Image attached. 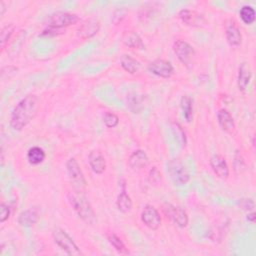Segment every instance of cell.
<instances>
[{
  "label": "cell",
  "instance_id": "cell-1",
  "mask_svg": "<svg viewBox=\"0 0 256 256\" xmlns=\"http://www.w3.org/2000/svg\"><path fill=\"white\" fill-rule=\"evenodd\" d=\"M39 109V99L36 95H27L21 99L11 113L10 125L16 131L25 128L36 116Z\"/></svg>",
  "mask_w": 256,
  "mask_h": 256
},
{
  "label": "cell",
  "instance_id": "cell-2",
  "mask_svg": "<svg viewBox=\"0 0 256 256\" xmlns=\"http://www.w3.org/2000/svg\"><path fill=\"white\" fill-rule=\"evenodd\" d=\"M70 205L73 207L78 216L87 224H94L96 221L95 212L88 199L78 191H71L67 195Z\"/></svg>",
  "mask_w": 256,
  "mask_h": 256
},
{
  "label": "cell",
  "instance_id": "cell-3",
  "mask_svg": "<svg viewBox=\"0 0 256 256\" xmlns=\"http://www.w3.org/2000/svg\"><path fill=\"white\" fill-rule=\"evenodd\" d=\"M52 237L54 242L68 255L78 256L81 255L82 252L80 251L77 244L74 240L68 235V233L60 227H56L52 231Z\"/></svg>",
  "mask_w": 256,
  "mask_h": 256
},
{
  "label": "cell",
  "instance_id": "cell-4",
  "mask_svg": "<svg viewBox=\"0 0 256 256\" xmlns=\"http://www.w3.org/2000/svg\"><path fill=\"white\" fill-rule=\"evenodd\" d=\"M80 21L78 15L70 12L59 11L51 14L46 21L47 27H51L58 30H63L65 27L74 25Z\"/></svg>",
  "mask_w": 256,
  "mask_h": 256
},
{
  "label": "cell",
  "instance_id": "cell-5",
  "mask_svg": "<svg viewBox=\"0 0 256 256\" xmlns=\"http://www.w3.org/2000/svg\"><path fill=\"white\" fill-rule=\"evenodd\" d=\"M173 51L179 61L185 66H189L192 64L193 59L195 58L196 52L192 45H190L185 40H176L173 43Z\"/></svg>",
  "mask_w": 256,
  "mask_h": 256
},
{
  "label": "cell",
  "instance_id": "cell-6",
  "mask_svg": "<svg viewBox=\"0 0 256 256\" xmlns=\"http://www.w3.org/2000/svg\"><path fill=\"white\" fill-rule=\"evenodd\" d=\"M168 172L173 183L178 186L185 185L190 179L188 170L186 169L184 164L178 159L171 160L168 163Z\"/></svg>",
  "mask_w": 256,
  "mask_h": 256
},
{
  "label": "cell",
  "instance_id": "cell-7",
  "mask_svg": "<svg viewBox=\"0 0 256 256\" xmlns=\"http://www.w3.org/2000/svg\"><path fill=\"white\" fill-rule=\"evenodd\" d=\"M163 212L166 215V217L173 221L178 227L185 228L188 225V215L186 211L181 207L172 205L170 203H165L163 205Z\"/></svg>",
  "mask_w": 256,
  "mask_h": 256
},
{
  "label": "cell",
  "instance_id": "cell-8",
  "mask_svg": "<svg viewBox=\"0 0 256 256\" xmlns=\"http://www.w3.org/2000/svg\"><path fill=\"white\" fill-rule=\"evenodd\" d=\"M66 168L73 184L79 189H84L86 187V180L77 160L75 158H70L66 163Z\"/></svg>",
  "mask_w": 256,
  "mask_h": 256
},
{
  "label": "cell",
  "instance_id": "cell-9",
  "mask_svg": "<svg viewBox=\"0 0 256 256\" xmlns=\"http://www.w3.org/2000/svg\"><path fill=\"white\" fill-rule=\"evenodd\" d=\"M225 35L228 44L231 47H238L242 43V34L238 27V24L233 18H228L224 23Z\"/></svg>",
  "mask_w": 256,
  "mask_h": 256
},
{
  "label": "cell",
  "instance_id": "cell-10",
  "mask_svg": "<svg viewBox=\"0 0 256 256\" xmlns=\"http://www.w3.org/2000/svg\"><path fill=\"white\" fill-rule=\"evenodd\" d=\"M141 220L146 227L157 230L161 225V216L158 210L152 205H146L141 212Z\"/></svg>",
  "mask_w": 256,
  "mask_h": 256
},
{
  "label": "cell",
  "instance_id": "cell-11",
  "mask_svg": "<svg viewBox=\"0 0 256 256\" xmlns=\"http://www.w3.org/2000/svg\"><path fill=\"white\" fill-rule=\"evenodd\" d=\"M148 70L161 78H170L174 73V68L169 61L164 59H155L148 65Z\"/></svg>",
  "mask_w": 256,
  "mask_h": 256
},
{
  "label": "cell",
  "instance_id": "cell-12",
  "mask_svg": "<svg viewBox=\"0 0 256 256\" xmlns=\"http://www.w3.org/2000/svg\"><path fill=\"white\" fill-rule=\"evenodd\" d=\"M99 29H100V21L97 18L90 17L81 23V25L77 29V35L80 38L86 40L96 35Z\"/></svg>",
  "mask_w": 256,
  "mask_h": 256
},
{
  "label": "cell",
  "instance_id": "cell-13",
  "mask_svg": "<svg viewBox=\"0 0 256 256\" xmlns=\"http://www.w3.org/2000/svg\"><path fill=\"white\" fill-rule=\"evenodd\" d=\"M210 165L213 172L219 178H227L229 176V167L225 158L219 154H214L210 158Z\"/></svg>",
  "mask_w": 256,
  "mask_h": 256
},
{
  "label": "cell",
  "instance_id": "cell-14",
  "mask_svg": "<svg viewBox=\"0 0 256 256\" xmlns=\"http://www.w3.org/2000/svg\"><path fill=\"white\" fill-rule=\"evenodd\" d=\"M252 78V70L247 62H243L240 64L238 68V77H237V86L239 91L244 92L251 81Z\"/></svg>",
  "mask_w": 256,
  "mask_h": 256
},
{
  "label": "cell",
  "instance_id": "cell-15",
  "mask_svg": "<svg viewBox=\"0 0 256 256\" xmlns=\"http://www.w3.org/2000/svg\"><path fill=\"white\" fill-rule=\"evenodd\" d=\"M179 17L183 23L191 27H198L204 23L203 16L194 10L182 9L179 12Z\"/></svg>",
  "mask_w": 256,
  "mask_h": 256
},
{
  "label": "cell",
  "instance_id": "cell-16",
  "mask_svg": "<svg viewBox=\"0 0 256 256\" xmlns=\"http://www.w3.org/2000/svg\"><path fill=\"white\" fill-rule=\"evenodd\" d=\"M149 164V158L145 151L138 149L135 150L128 158V165L133 170H140Z\"/></svg>",
  "mask_w": 256,
  "mask_h": 256
},
{
  "label": "cell",
  "instance_id": "cell-17",
  "mask_svg": "<svg viewBox=\"0 0 256 256\" xmlns=\"http://www.w3.org/2000/svg\"><path fill=\"white\" fill-rule=\"evenodd\" d=\"M40 219V212L36 207L29 208L20 213L18 223L24 227H31L35 225Z\"/></svg>",
  "mask_w": 256,
  "mask_h": 256
},
{
  "label": "cell",
  "instance_id": "cell-18",
  "mask_svg": "<svg viewBox=\"0 0 256 256\" xmlns=\"http://www.w3.org/2000/svg\"><path fill=\"white\" fill-rule=\"evenodd\" d=\"M122 42L125 46L137 49V50H143L145 49V44L142 41V38L139 36L138 33L134 31H126L122 35Z\"/></svg>",
  "mask_w": 256,
  "mask_h": 256
},
{
  "label": "cell",
  "instance_id": "cell-19",
  "mask_svg": "<svg viewBox=\"0 0 256 256\" xmlns=\"http://www.w3.org/2000/svg\"><path fill=\"white\" fill-rule=\"evenodd\" d=\"M89 165L96 174H102L106 169V160L99 151H92L88 156Z\"/></svg>",
  "mask_w": 256,
  "mask_h": 256
},
{
  "label": "cell",
  "instance_id": "cell-20",
  "mask_svg": "<svg viewBox=\"0 0 256 256\" xmlns=\"http://www.w3.org/2000/svg\"><path fill=\"white\" fill-rule=\"evenodd\" d=\"M217 120L218 123L220 125V127L222 128V130H224L225 132H232L235 129V122L234 119L231 115V113L227 110V109H220L217 113Z\"/></svg>",
  "mask_w": 256,
  "mask_h": 256
},
{
  "label": "cell",
  "instance_id": "cell-21",
  "mask_svg": "<svg viewBox=\"0 0 256 256\" xmlns=\"http://www.w3.org/2000/svg\"><path fill=\"white\" fill-rule=\"evenodd\" d=\"M132 205H133L132 200H131L130 196L127 194V192H126L125 182H123L122 188H121V192L117 196L116 206H117L119 211H121L123 213H127V212H129L132 209Z\"/></svg>",
  "mask_w": 256,
  "mask_h": 256
},
{
  "label": "cell",
  "instance_id": "cell-22",
  "mask_svg": "<svg viewBox=\"0 0 256 256\" xmlns=\"http://www.w3.org/2000/svg\"><path fill=\"white\" fill-rule=\"evenodd\" d=\"M120 65L126 72H128L130 74H135L139 70V67H140V63L128 54H124L121 56Z\"/></svg>",
  "mask_w": 256,
  "mask_h": 256
},
{
  "label": "cell",
  "instance_id": "cell-23",
  "mask_svg": "<svg viewBox=\"0 0 256 256\" xmlns=\"http://www.w3.org/2000/svg\"><path fill=\"white\" fill-rule=\"evenodd\" d=\"M45 157H46L45 151L38 146L31 147L27 152L28 162L32 165H38L42 163L45 160Z\"/></svg>",
  "mask_w": 256,
  "mask_h": 256
},
{
  "label": "cell",
  "instance_id": "cell-24",
  "mask_svg": "<svg viewBox=\"0 0 256 256\" xmlns=\"http://www.w3.org/2000/svg\"><path fill=\"white\" fill-rule=\"evenodd\" d=\"M180 106L183 111L185 120L190 123L193 120V99L188 95L182 96L180 100Z\"/></svg>",
  "mask_w": 256,
  "mask_h": 256
},
{
  "label": "cell",
  "instance_id": "cell-25",
  "mask_svg": "<svg viewBox=\"0 0 256 256\" xmlns=\"http://www.w3.org/2000/svg\"><path fill=\"white\" fill-rule=\"evenodd\" d=\"M108 242L114 247V249L120 254H128L129 250L126 245L123 243L120 237H118L115 233H108L106 235Z\"/></svg>",
  "mask_w": 256,
  "mask_h": 256
},
{
  "label": "cell",
  "instance_id": "cell-26",
  "mask_svg": "<svg viewBox=\"0 0 256 256\" xmlns=\"http://www.w3.org/2000/svg\"><path fill=\"white\" fill-rule=\"evenodd\" d=\"M239 15L243 23L246 25H251L252 23H254L256 19V13L254 8L248 5L242 6V8L239 11Z\"/></svg>",
  "mask_w": 256,
  "mask_h": 256
},
{
  "label": "cell",
  "instance_id": "cell-27",
  "mask_svg": "<svg viewBox=\"0 0 256 256\" xmlns=\"http://www.w3.org/2000/svg\"><path fill=\"white\" fill-rule=\"evenodd\" d=\"M15 27L13 24H8L6 26H4L1 30V51H3L10 39V37L13 34Z\"/></svg>",
  "mask_w": 256,
  "mask_h": 256
},
{
  "label": "cell",
  "instance_id": "cell-28",
  "mask_svg": "<svg viewBox=\"0 0 256 256\" xmlns=\"http://www.w3.org/2000/svg\"><path fill=\"white\" fill-rule=\"evenodd\" d=\"M233 163H234V170L237 174H240L245 170V167H246L245 161H244V158L242 157L241 153L239 152V150L235 151Z\"/></svg>",
  "mask_w": 256,
  "mask_h": 256
},
{
  "label": "cell",
  "instance_id": "cell-29",
  "mask_svg": "<svg viewBox=\"0 0 256 256\" xmlns=\"http://www.w3.org/2000/svg\"><path fill=\"white\" fill-rule=\"evenodd\" d=\"M103 122L106 127L114 128L119 124V117L113 112H106L103 116Z\"/></svg>",
  "mask_w": 256,
  "mask_h": 256
},
{
  "label": "cell",
  "instance_id": "cell-30",
  "mask_svg": "<svg viewBox=\"0 0 256 256\" xmlns=\"http://www.w3.org/2000/svg\"><path fill=\"white\" fill-rule=\"evenodd\" d=\"M128 105L130 110L133 113H138L140 110V106H141V98L138 97V95H133V96H129V100H128Z\"/></svg>",
  "mask_w": 256,
  "mask_h": 256
},
{
  "label": "cell",
  "instance_id": "cell-31",
  "mask_svg": "<svg viewBox=\"0 0 256 256\" xmlns=\"http://www.w3.org/2000/svg\"><path fill=\"white\" fill-rule=\"evenodd\" d=\"M148 180L152 184H157L161 180V173L156 167H153L148 174Z\"/></svg>",
  "mask_w": 256,
  "mask_h": 256
},
{
  "label": "cell",
  "instance_id": "cell-32",
  "mask_svg": "<svg viewBox=\"0 0 256 256\" xmlns=\"http://www.w3.org/2000/svg\"><path fill=\"white\" fill-rule=\"evenodd\" d=\"M240 207L246 211H252L255 207V203L251 198H243L240 200Z\"/></svg>",
  "mask_w": 256,
  "mask_h": 256
},
{
  "label": "cell",
  "instance_id": "cell-33",
  "mask_svg": "<svg viewBox=\"0 0 256 256\" xmlns=\"http://www.w3.org/2000/svg\"><path fill=\"white\" fill-rule=\"evenodd\" d=\"M10 216V208L5 203H1L0 205V222H5Z\"/></svg>",
  "mask_w": 256,
  "mask_h": 256
},
{
  "label": "cell",
  "instance_id": "cell-34",
  "mask_svg": "<svg viewBox=\"0 0 256 256\" xmlns=\"http://www.w3.org/2000/svg\"><path fill=\"white\" fill-rule=\"evenodd\" d=\"M64 31L63 30H58V29H54L51 27H46L42 32H41V36H47V37H51V36H57L60 34H63Z\"/></svg>",
  "mask_w": 256,
  "mask_h": 256
},
{
  "label": "cell",
  "instance_id": "cell-35",
  "mask_svg": "<svg viewBox=\"0 0 256 256\" xmlns=\"http://www.w3.org/2000/svg\"><path fill=\"white\" fill-rule=\"evenodd\" d=\"M255 219H256V214H255V212L252 210V211H250V212L247 214V220L250 221L251 223H254V222H255Z\"/></svg>",
  "mask_w": 256,
  "mask_h": 256
},
{
  "label": "cell",
  "instance_id": "cell-36",
  "mask_svg": "<svg viewBox=\"0 0 256 256\" xmlns=\"http://www.w3.org/2000/svg\"><path fill=\"white\" fill-rule=\"evenodd\" d=\"M5 10H6V8H5V4H4V2H0V15L1 16H3L4 15V12H5Z\"/></svg>",
  "mask_w": 256,
  "mask_h": 256
},
{
  "label": "cell",
  "instance_id": "cell-37",
  "mask_svg": "<svg viewBox=\"0 0 256 256\" xmlns=\"http://www.w3.org/2000/svg\"><path fill=\"white\" fill-rule=\"evenodd\" d=\"M12 67L13 66H8V70H10V69H12ZM4 69H7V67H4V68H2V71L1 72H3V73H5L4 72ZM18 69H15V70H13V71H9V72H16Z\"/></svg>",
  "mask_w": 256,
  "mask_h": 256
}]
</instances>
